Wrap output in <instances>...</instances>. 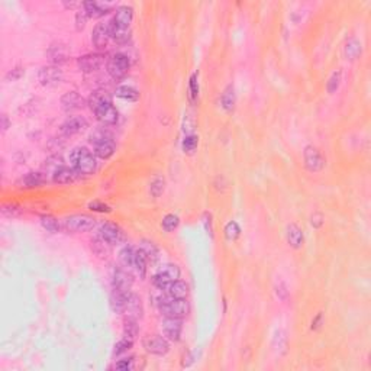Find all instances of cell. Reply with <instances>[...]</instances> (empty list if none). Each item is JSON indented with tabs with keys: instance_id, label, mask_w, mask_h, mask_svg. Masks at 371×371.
Returning <instances> with one entry per match:
<instances>
[{
	"instance_id": "cell-6",
	"label": "cell",
	"mask_w": 371,
	"mask_h": 371,
	"mask_svg": "<svg viewBox=\"0 0 371 371\" xmlns=\"http://www.w3.org/2000/svg\"><path fill=\"white\" fill-rule=\"evenodd\" d=\"M180 278V268L176 264H165L152 277V285L156 286L158 290H163L165 286L173 283Z\"/></svg>"
},
{
	"instance_id": "cell-15",
	"label": "cell",
	"mask_w": 371,
	"mask_h": 371,
	"mask_svg": "<svg viewBox=\"0 0 371 371\" xmlns=\"http://www.w3.org/2000/svg\"><path fill=\"white\" fill-rule=\"evenodd\" d=\"M104 57L102 54H86L83 57H80L77 61L78 69L83 73H93L97 71L103 66Z\"/></svg>"
},
{
	"instance_id": "cell-4",
	"label": "cell",
	"mask_w": 371,
	"mask_h": 371,
	"mask_svg": "<svg viewBox=\"0 0 371 371\" xmlns=\"http://www.w3.org/2000/svg\"><path fill=\"white\" fill-rule=\"evenodd\" d=\"M96 219L93 216L89 215H71L67 216L62 222V228L67 231V232L73 233H80V232H87V231H92L95 228Z\"/></svg>"
},
{
	"instance_id": "cell-39",
	"label": "cell",
	"mask_w": 371,
	"mask_h": 371,
	"mask_svg": "<svg viewBox=\"0 0 371 371\" xmlns=\"http://www.w3.org/2000/svg\"><path fill=\"white\" fill-rule=\"evenodd\" d=\"M239 233H241V228H239V225L236 224V222H233V221L225 226V238H226L228 241H235V239H238Z\"/></svg>"
},
{
	"instance_id": "cell-47",
	"label": "cell",
	"mask_w": 371,
	"mask_h": 371,
	"mask_svg": "<svg viewBox=\"0 0 371 371\" xmlns=\"http://www.w3.org/2000/svg\"><path fill=\"white\" fill-rule=\"evenodd\" d=\"M89 209H92L93 212H100V213H109L111 212V207L102 203V202H99V200L89 203Z\"/></svg>"
},
{
	"instance_id": "cell-5",
	"label": "cell",
	"mask_w": 371,
	"mask_h": 371,
	"mask_svg": "<svg viewBox=\"0 0 371 371\" xmlns=\"http://www.w3.org/2000/svg\"><path fill=\"white\" fill-rule=\"evenodd\" d=\"M106 69H107V73H109V76L113 80H116V81L122 80L128 74V71L130 69L129 57L125 55V54L118 52V54H115V55H112L109 58L107 64H106Z\"/></svg>"
},
{
	"instance_id": "cell-42",
	"label": "cell",
	"mask_w": 371,
	"mask_h": 371,
	"mask_svg": "<svg viewBox=\"0 0 371 371\" xmlns=\"http://www.w3.org/2000/svg\"><path fill=\"white\" fill-rule=\"evenodd\" d=\"M198 137L196 135H189V137H186L184 141H183V151L187 152V154H193L196 151V148H198Z\"/></svg>"
},
{
	"instance_id": "cell-33",
	"label": "cell",
	"mask_w": 371,
	"mask_h": 371,
	"mask_svg": "<svg viewBox=\"0 0 371 371\" xmlns=\"http://www.w3.org/2000/svg\"><path fill=\"white\" fill-rule=\"evenodd\" d=\"M165 189V180L161 176H154V179L149 183V193L152 198H160Z\"/></svg>"
},
{
	"instance_id": "cell-44",
	"label": "cell",
	"mask_w": 371,
	"mask_h": 371,
	"mask_svg": "<svg viewBox=\"0 0 371 371\" xmlns=\"http://www.w3.org/2000/svg\"><path fill=\"white\" fill-rule=\"evenodd\" d=\"M199 96V83H198V74H191L189 81V97L191 102H194Z\"/></svg>"
},
{
	"instance_id": "cell-41",
	"label": "cell",
	"mask_w": 371,
	"mask_h": 371,
	"mask_svg": "<svg viewBox=\"0 0 371 371\" xmlns=\"http://www.w3.org/2000/svg\"><path fill=\"white\" fill-rule=\"evenodd\" d=\"M341 80H342V71L341 70H337L331 78L328 80V83H326V89H328L329 93H335L338 90V87L341 84Z\"/></svg>"
},
{
	"instance_id": "cell-17",
	"label": "cell",
	"mask_w": 371,
	"mask_h": 371,
	"mask_svg": "<svg viewBox=\"0 0 371 371\" xmlns=\"http://www.w3.org/2000/svg\"><path fill=\"white\" fill-rule=\"evenodd\" d=\"M47 182V176L39 171H29L24 174L16 182V186L19 189H35L42 186Z\"/></svg>"
},
{
	"instance_id": "cell-52",
	"label": "cell",
	"mask_w": 371,
	"mask_h": 371,
	"mask_svg": "<svg viewBox=\"0 0 371 371\" xmlns=\"http://www.w3.org/2000/svg\"><path fill=\"white\" fill-rule=\"evenodd\" d=\"M322 222H323V217H322V215L316 213V215L312 216L311 224H312V226H313V228H319L320 225H322Z\"/></svg>"
},
{
	"instance_id": "cell-22",
	"label": "cell",
	"mask_w": 371,
	"mask_h": 371,
	"mask_svg": "<svg viewBox=\"0 0 371 371\" xmlns=\"http://www.w3.org/2000/svg\"><path fill=\"white\" fill-rule=\"evenodd\" d=\"M130 290H113L112 296H111V306L115 312L118 313H123L126 304L129 302Z\"/></svg>"
},
{
	"instance_id": "cell-7",
	"label": "cell",
	"mask_w": 371,
	"mask_h": 371,
	"mask_svg": "<svg viewBox=\"0 0 371 371\" xmlns=\"http://www.w3.org/2000/svg\"><path fill=\"white\" fill-rule=\"evenodd\" d=\"M38 80L43 87H55L62 81V71L58 66H45L38 73Z\"/></svg>"
},
{
	"instance_id": "cell-35",
	"label": "cell",
	"mask_w": 371,
	"mask_h": 371,
	"mask_svg": "<svg viewBox=\"0 0 371 371\" xmlns=\"http://www.w3.org/2000/svg\"><path fill=\"white\" fill-rule=\"evenodd\" d=\"M41 225H42L43 229H47L48 232H52V233L58 232L61 228L58 219H55L54 216H50V215L41 216Z\"/></svg>"
},
{
	"instance_id": "cell-49",
	"label": "cell",
	"mask_w": 371,
	"mask_h": 371,
	"mask_svg": "<svg viewBox=\"0 0 371 371\" xmlns=\"http://www.w3.org/2000/svg\"><path fill=\"white\" fill-rule=\"evenodd\" d=\"M87 19H89V15H87V12L84 9H81V10H78L77 15H76V24H77V29H81V28H84L86 25Z\"/></svg>"
},
{
	"instance_id": "cell-50",
	"label": "cell",
	"mask_w": 371,
	"mask_h": 371,
	"mask_svg": "<svg viewBox=\"0 0 371 371\" xmlns=\"http://www.w3.org/2000/svg\"><path fill=\"white\" fill-rule=\"evenodd\" d=\"M2 213L5 216H16L19 213V207L16 205H12V203L3 205L2 206Z\"/></svg>"
},
{
	"instance_id": "cell-53",
	"label": "cell",
	"mask_w": 371,
	"mask_h": 371,
	"mask_svg": "<svg viewBox=\"0 0 371 371\" xmlns=\"http://www.w3.org/2000/svg\"><path fill=\"white\" fill-rule=\"evenodd\" d=\"M9 125H10V122H9L8 116H6V115H2V116H0V128H2V130L6 132L9 128Z\"/></svg>"
},
{
	"instance_id": "cell-23",
	"label": "cell",
	"mask_w": 371,
	"mask_h": 371,
	"mask_svg": "<svg viewBox=\"0 0 371 371\" xmlns=\"http://www.w3.org/2000/svg\"><path fill=\"white\" fill-rule=\"evenodd\" d=\"M109 103H113L112 102V96L109 95L106 90H96L93 92L90 97H89V100H87V104L90 106V109L96 112L97 109H100L102 106L104 104H109Z\"/></svg>"
},
{
	"instance_id": "cell-43",
	"label": "cell",
	"mask_w": 371,
	"mask_h": 371,
	"mask_svg": "<svg viewBox=\"0 0 371 371\" xmlns=\"http://www.w3.org/2000/svg\"><path fill=\"white\" fill-rule=\"evenodd\" d=\"M134 345V341L132 339H128V338H123L121 339L116 345H115V354L121 355L123 353H128L130 348Z\"/></svg>"
},
{
	"instance_id": "cell-30",
	"label": "cell",
	"mask_w": 371,
	"mask_h": 371,
	"mask_svg": "<svg viewBox=\"0 0 371 371\" xmlns=\"http://www.w3.org/2000/svg\"><path fill=\"white\" fill-rule=\"evenodd\" d=\"M235 90L232 86H228L221 96V104L224 107L225 112H232L235 107Z\"/></svg>"
},
{
	"instance_id": "cell-34",
	"label": "cell",
	"mask_w": 371,
	"mask_h": 371,
	"mask_svg": "<svg viewBox=\"0 0 371 371\" xmlns=\"http://www.w3.org/2000/svg\"><path fill=\"white\" fill-rule=\"evenodd\" d=\"M116 96L121 97L123 100H128V102H135L139 99V93L129 86H121L116 89Z\"/></svg>"
},
{
	"instance_id": "cell-12",
	"label": "cell",
	"mask_w": 371,
	"mask_h": 371,
	"mask_svg": "<svg viewBox=\"0 0 371 371\" xmlns=\"http://www.w3.org/2000/svg\"><path fill=\"white\" fill-rule=\"evenodd\" d=\"M87 128V121L83 116H71L61 125L60 132L64 137H73Z\"/></svg>"
},
{
	"instance_id": "cell-19",
	"label": "cell",
	"mask_w": 371,
	"mask_h": 371,
	"mask_svg": "<svg viewBox=\"0 0 371 371\" xmlns=\"http://www.w3.org/2000/svg\"><path fill=\"white\" fill-rule=\"evenodd\" d=\"M80 174L73 168V167H66L62 165L60 168H57L52 173V182L58 183V184H70V183L77 182Z\"/></svg>"
},
{
	"instance_id": "cell-31",
	"label": "cell",
	"mask_w": 371,
	"mask_h": 371,
	"mask_svg": "<svg viewBox=\"0 0 371 371\" xmlns=\"http://www.w3.org/2000/svg\"><path fill=\"white\" fill-rule=\"evenodd\" d=\"M139 250L142 251L145 255H147V258L148 261H151V263H154V261H157L158 259V257H160V251H158V248L156 247V244L154 242H151V241H141V244H139V247H138Z\"/></svg>"
},
{
	"instance_id": "cell-24",
	"label": "cell",
	"mask_w": 371,
	"mask_h": 371,
	"mask_svg": "<svg viewBox=\"0 0 371 371\" xmlns=\"http://www.w3.org/2000/svg\"><path fill=\"white\" fill-rule=\"evenodd\" d=\"M134 19V9L130 6H121L116 9V13L113 16L112 22L115 25L122 26V28H129Z\"/></svg>"
},
{
	"instance_id": "cell-37",
	"label": "cell",
	"mask_w": 371,
	"mask_h": 371,
	"mask_svg": "<svg viewBox=\"0 0 371 371\" xmlns=\"http://www.w3.org/2000/svg\"><path fill=\"white\" fill-rule=\"evenodd\" d=\"M111 247H112V245H109L107 242H104L100 236H97L95 241L92 242V248H93V251H95L99 257H106V255L109 254Z\"/></svg>"
},
{
	"instance_id": "cell-9",
	"label": "cell",
	"mask_w": 371,
	"mask_h": 371,
	"mask_svg": "<svg viewBox=\"0 0 371 371\" xmlns=\"http://www.w3.org/2000/svg\"><path fill=\"white\" fill-rule=\"evenodd\" d=\"M142 345H144V348H145L147 353L154 355H160V357H161V355H165L168 351H170L168 339L163 337H157V335L144 338Z\"/></svg>"
},
{
	"instance_id": "cell-48",
	"label": "cell",
	"mask_w": 371,
	"mask_h": 371,
	"mask_svg": "<svg viewBox=\"0 0 371 371\" xmlns=\"http://www.w3.org/2000/svg\"><path fill=\"white\" fill-rule=\"evenodd\" d=\"M24 74H25V70L22 69V67H15V69L10 70L6 74V80L8 81H17Z\"/></svg>"
},
{
	"instance_id": "cell-8",
	"label": "cell",
	"mask_w": 371,
	"mask_h": 371,
	"mask_svg": "<svg viewBox=\"0 0 371 371\" xmlns=\"http://www.w3.org/2000/svg\"><path fill=\"white\" fill-rule=\"evenodd\" d=\"M104 242H107L109 245H118L125 239V235L123 231L118 225L111 224V222H106V224L100 225L99 228V235Z\"/></svg>"
},
{
	"instance_id": "cell-2",
	"label": "cell",
	"mask_w": 371,
	"mask_h": 371,
	"mask_svg": "<svg viewBox=\"0 0 371 371\" xmlns=\"http://www.w3.org/2000/svg\"><path fill=\"white\" fill-rule=\"evenodd\" d=\"M90 142L93 145V154L97 158H102V160H107L115 154V141H113L112 135L107 134L104 129L96 130L95 134H92L90 137Z\"/></svg>"
},
{
	"instance_id": "cell-11",
	"label": "cell",
	"mask_w": 371,
	"mask_h": 371,
	"mask_svg": "<svg viewBox=\"0 0 371 371\" xmlns=\"http://www.w3.org/2000/svg\"><path fill=\"white\" fill-rule=\"evenodd\" d=\"M304 164L309 171H320L325 167V158L322 157L320 151L315 147H306L304 149Z\"/></svg>"
},
{
	"instance_id": "cell-10",
	"label": "cell",
	"mask_w": 371,
	"mask_h": 371,
	"mask_svg": "<svg viewBox=\"0 0 371 371\" xmlns=\"http://www.w3.org/2000/svg\"><path fill=\"white\" fill-rule=\"evenodd\" d=\"M111 28H109V22H102V24H97L92 32V42L96 47V50L102 51L107 47V43L111 41Z\"/></svg>"
},
{
	"instance_id": "cell-25",
	"label": "cell",
	"mask_w": 371,
	"mask_h": 371,
	"mask_svg": "<svg viewBox=\"0 0 371 371\" xmlns=\"http://www.w3.org/2000/svg\"><path fill=\"white\" fill-rule=\"evenodd\" d=\"M83 9L87 12L89 17H100L104 16L106 13H109V10L112 8V5H104V3H99V2H84Z\"/></svg>"
},
{
	"instance_id": "cell-29",
	"label": "cell",
	"mask_w": 371,
	"mask_h": 371,
	"mask_svg": "<svg viewBox=\"0 0 371 371\" xmlns=\"http://www.w3.org/2000/svg\"><path fill=\"white\" fill-rule=\"evenodd\" d=\"M148 263L149 261H148L147 255L139 250V248H137V251H135V259H134V268H135V271L139 274V277H145L148 270Z\"/></svg>"
},
{
	"instance_id": "cell-38",
	"label": "cell",
	"mask_w": 371,
	"mask_h": 371,
	"mask_svg": "<svg viewBox=\"0 0 371 371\" xmlns=\"http://www.w3.org/2000/svg\"><path fill=\"white\" fill-rule=\"evenodd\" d=\"M138 325H137V320L126 319L125 320V326H123V337L128 338V339H135L138 337Z\"/></svg>"
},
{
	"instance_id": "cell-14",
	"label": "cell",
	"mask_w": 371,
	"mask_h": 371,
	"mask_svg": "<svg viewBox=\"0 0 371 371\" xmlns=\"http://www.w3.org/2000/svg\"><path fill=\"white\" fill-rule=\"evenodd\" d=\"M161 328H163L164 338H167L168 341L177 342L182 337L183 322L182 319H177V318H165Z\"/></svg>"
},
{
	"instance_id": "cell-45",
	"label": "cell",
	"mask_w": 371,
	"mask_h": 371,
	"mask_svg": "<svg viewBox=\"0 0 371 371\" xmlns=\"http://www.w3.org/2000/svg\"><path fill=\"white\" fill-rule=\"evenodd\" d=\"M134 357H129V358H123V360H119L118 363L115 364V370L118 371H129L134 368Z\"/></svg>"
},
{
	"instance_id": "cell-18",
	"label": "cell",
	"mask_w": 371,
	"mask_h": 371,
	"mask_svg": "<svg viewBox=\"0 0 371 371\" xmlns=\"http://www.w3.org/2000/svg\"><path fill=\"white\" fill-rule=\"evenodd\" d=\"M70 52L64 43H52L47 51V57L51 61V66H60L69 60Z\"/></svg>"
},
{
	"instance_id": "cell-28",
	"label": "cell",
	"mask_w": 371,
	"mask_h": 371,
	"mask_svg": "<svg viewBox=\"0 0 371 371\" xmlns=\"http://www.w3.org/2000/svg\"><path fill=\"white\" fill-rule=\"evenodd\" d=\"M109 28H111V38H112L115 42L123 43L129 39L130 31L129 28H122L113 24L112 20L109 22Z\"/></svg>"
},
{
	"instance_id": "cell-20",
	"label": "cell",
	"mask_w": 371,
	"mask_h": 371,
	"mask_svg": "<svg viewBox=\"0 0 371 371\" xmlns=\"http://www.w3.org/2000/svg\"><path fill=\"white\" fill-rule=\"evenodd\" d=\"M161 292L170 299H186L189 294V286L182 280H176L168 286H165Z\"/></svg>"
},
{
	"instance_id": "cell-16",
	"label": "cell",
	"mask_w": 371,
	"mask_h": 371,
	"mask_svg": "<svg viewBox=\"0 0 371 371\" xmlns=\"http://www.w3.org/2000/svg\"><path fill=\"white\" fill-rule=\"evenodd\" d=\"M97 121L100 122L104 126H112L116 125L119 121V112L116 111V107L113 106V103L104 104L100 109H97L95 112Z\"/></svg>"
},
{
	"instance_id": "cell-13",
	"label": "cell",
	"mask_w": 371,
	"mask_h": 371,
	"mask_svg": "<svg viewBox=\"0 0 371 371\" xmlns=\"http://www.w3.org/2000/svg\"><path fill=\"white\" fill-rule=\"evenodd\" d=\"M134 285V278L125 267H118L113 270L112 286L113 290H130Z\"/></svg>"
},
{
	"instance_id": "cell-54",
	"label": "cell",
	"mask_w": 371,
	"mask_h": 371,
	"mask_svg": "<svg viewBox=\"0 0 371 371\" xmlns=\"http://www.w3.org/2000/svg\"><path fill=\"white\" fill-rule=\"evenodd\" d=\"M320 319H322V315H318V316H316V319L312 322V329L319 328V326H320V325H319Z\"/></svg>"
},
{
	"instance_id": "cell-26",
	"label": "cell",
	"mask_w": 371,
	"mask_h": 371,
	"mask_svg": "<svg viewBox=\"0 0 371 371\" xmlns=\"http://www.w3.org/2000/svg\"><path fill=\"white\" fill-rule=\"evenodd\" d=\"M123 315H125L126 319L132 320H138L142 316V304H141V300L135 294L130 296L129 302H128L125 311H123Z\"/></svg>"
},
{
	"instance_id": "cell-46",
	"label": "cell",
	"mask_w": 371,
	"mask_h": 371,
	"mask_svg": "<svg viewBox=\"0 0 371 371\" xmlns=\"http://www.w3.org/2000/svg\"><path fill=\"white\" fill-rule=\"evenodd\" d=\"M45 163H47V164H45L47 170H50V168H51L52 173H54L57 168H60V167L64 165V163H62V158H61V157H51V158H48V161H45Z\"/></svg>"
},
{
	"instance_id": "cell-21",
	"label": "cell",
	"mask_w": 371,
	"mask_h": 371,
	"mask_svg": "<svg viewBox=\"0 0 371 371\" xmlns=\"http://www.w3.org/2000/svg\"><path fill=\"white\" fill-rule=\"evenodd\" d=\"M61 106L66 112H73L84 106V99L77 92H69L61 97Z\"/></svg>"
},
{
	"instance_id": "cell-27",
	"label": "cell",
	"mask_w": 371,
	"mask_h": 371,
	"mask_svg": "<svg viewBox=\"0 0 371 371\" xmlns=\"http://www.w3.org/2000/svg\"><path fill=\"white\" fill-rule=\"evenodd\" d=\"M287 242L290 244V247L293 248H300L304 241V236H303V231L297 226L296 224H292L287 226Z\"/></svg>"
},
{
	"instance_id": "cell-32",
	"label": "cell",
	"mask_w": 371,
	"mask_h": 371,
	"mask_svg": "<svg viewBox=\"0 0 371 371\" xmlns=\"http://www.w3.org/2000/svg\"><path fill=\"white\" fill-rule=\"evenodd\" d=\"M135 248L130 247V245H126L123 247L122 251L119 252V259H121V264L125 268L134 267V259H135Z\"/></svg>"
},
{
	"instance_id": "cell-40",
	"label": "cell",
	"mask_w": 371,
	"mask_h": 371,
	"mask_svg": "<svg viewBox=\"0 0 371 371\" xmlns=\"http://www.w3.org/2000/svg\"><path fill=\"white\" fill-rule=\"evenodd\" d=\"M361 54V43L358 42V41H350V42L346 43L345 47V55L346 58H350V60H355L358 55Z\"/></svg>"
},
{
	"instance_id": "cell-3",
	"label": "cell",
	"mask_w": 371,
	"mask_h": 371,
	"mask_svg": "<svg viewBox=\"0 0 371 371\" xmlns=\"http://www.w3.org/2000/svg\"><path fill=\"white\" fill-rule=\"evenodd\" d=\"M190 311L189 302L186 299H170L167 296H163L160 299V312L165 318H177L182 319Z\"/></svg>"
},
{
	"instance_id": "cell-51",
	"label": "cell",
	"mask_w": 371,
	"mask_h": 371,
	"mask_svg": "<svg viewBox=\"0 0 371 371\" xmlns=\"http://www.w3.org/2000/svg\"><path fill=\"white\" fill-rule=\"evenodd\" d=\"M276 293H277V296H278V297L281 299V300H286V299H287V296H289V292H287V289H286L285 283H280V285H277Z\"/></svg>"
},
{
	"instance_id": "cell-1",
	"label": "cell",
	"mask_w": 371,
	"mask_h": 371,
	"mask_svg": "<svg viewBox=\"0 0 371 371\" xmlns=\"http://www.w3.org/2000/svg\"><path fill=\"white\" fill-rule=\"evenodd\" d=\"M70 164L80 176H90L97 171V160L87 148H74L70 154Z\"/></svg>"
},
{
	"instance_id": "cell-36",
	"label": "cell",
	"mask_w": 371,
	"mask_h": 371,
	"mask_svg": "<svg viewBox=\"0 0 371 371\" xmlns=\"http://www.w3.org/2000/svg\"><path fill=\"white\" fill-rule=\"evenodd\" d=\"M180 225V217L174 213H168V215L164 216L163 222H161V226L164 229L165 232H171L174 229H177V226Z\"/></svg>"
}]
</instances>
